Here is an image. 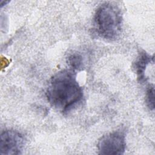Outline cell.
I'll return each mask as SVG.
<instances>
[{"label": "cell", "mask_w": 155, "mask_h": 155, "mask_svg": "<svg viewBox=\"0 0 155 155\" xmlns=\"http://www.w3.org/2000/svg\"><path fill=\"white\" fill-rule=\"evenodd\" d=\"M49 103L62 113H67L82 99L83 91L70 70H61L50 79L46 91Z\"/></svg>", "instance_id": "1"}, {"label": "cell", "mask_w": 155, "mask_h": 155, "mask_svg": "<svg viewBox=\"0 0 155 155\" xmlns=\"http://www.w3.org/2000/svg\"><path fill=\"white\" fill-rule=\"evenodd\" d=\"M94 22L99 36L107 40H115L122 30L121 11L114 4L110 2L104 3L96 9Z\"/></svg>", "instance_id": "2"}, {"label": "cell", "mask_w": 155, "mask_h": 155, "mask_svg": "<svg viewBox=\"0 0 155 155\" xmlns=\"http://www.w3.org/2000/svg\"><path fill=\"white\" fill-rule=\"evenodd\" d=\"M100 154H122L125 147V135L123 131H114L103 136L97 143Z\"/></svg>", "instance_id": "3"}, {"label": "cell", "mask_w": 155, "mask_h": 155, "mask_svg": "<svg viewBox=\"0 0 155 155\" xmlns=\"http://www.w3.org/2000/svg\"><path fill=\"white\" fill-rule=\"evenodd\" d=\"M24 145V137L19 132L5 130L1 132L0 154L1 155L19 154Z\"/></svg>", "instance_id": "4"}, {"label": "cell", "mask_w": 155, "mask_h": 155, "mask_svg": "<svg viewBox=\"0 0 155 155\" xmlns=\"http://www.w3.org/2000/svg\"><path fill=\"white\" fill-rule=\"evenodd\" d=\"M151 61L153 62V56H151L145 51L140 52L133 64V67L135 69L137 80L139 82L143 83L147 81L145 70L147 65Z\"/></svg>", "instance_id": "5"}, {"label": "cell", "mask_w": 155, "mask_h": 155, "mask_svg": "<svg viewBox=\"0 0 155 155\" xmlns=\"http://www.w3.org/2000/svg\"><path fill=\"white\" fill-rule=\"evenodd\" d=\"M67 62L74 70H81L83 67V59L82 56L79 53H73L67 58Z\"/></svg>", "instance_id": "6"}, {"label": "cell", "mask_w": 155, "mask_h": 155, "mask_svg": "<svg viewBox=\"0 0 155 155\" xmlns=\"http://www.w3.org/2000/svg\"><path fill=\"white\" fill-rule=\"evenodd\" d=\"M146 102L147 106L151 110L154 109V85H150L146 93Z\"/></svg>", "instance_id": "7"}]
</instances>
